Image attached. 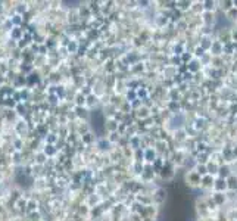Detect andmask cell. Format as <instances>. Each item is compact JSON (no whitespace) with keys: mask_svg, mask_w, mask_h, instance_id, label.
Returning <instances> with one entry per match:
<instances>
[{"mask_svg":"<svg viewBox=\"0 0 237 221\" xmlns=\"http://www.w3.org/2000/svg\"><path fill=\"white\" fill-rule=\"evenodd\" d=\"M88 205H80V208H78V212L80 214H84V215H87L88 214Z\"/></svg>","mask_w":237,"mask_h":221,"instance_id":"3957f363","label":"cell"},{"mask_svg":"<svg viewBox=\"0 0 237 221\" xmlns=\"http://www.w3.org/2000/svg\"><path fill=\"white\" fill-rule=\"evenodd\" d=\"M28 220L29 221H41V215H40V212H31Z\"/></svg>","mask_w":237,"mask_h":221,"instance_id":"7a4b0ae2","label":"cell"},{"mask_svg":"<svg viewBox=\"0 0 237 221\" xmlns=\"http://www.w3.org/2000/svg\"><path fill=\"white\" fill-rule=\"evenodd\" d=\"M27 209L29 211V212H35L37 208H38V202H35V200H28L27 202Z\"/></svg>","mask_w":237,"mask_h":221,"instance_id":"6da1fadb","label":"cell"},{"mask_svg":"<svg viewBox=\"0 0 237 221\" xmlns=\"http://www.w3.org/2000/svg\"><path fill=\"white\" fill-rule=\"evenodd\" d=\"M137 217H139L137 214H134V218H137ZM133 221H141V218H139V220H133Z\"/></svg>","mask_w":237,"mask_h":221,"instance_id":"277c9868","label":"cell"}]
</instances>
